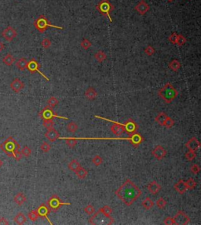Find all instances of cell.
I'll use <instances>...</instances> for the list:
<instances>
[{
  "mask_svg": "<svg viewBox=\"0 0 201 225\" xmlns=\"http://www.w3.org/2000/svg\"><path fill=\"white\" fill-rule=\"evenodd\" d=\"M167 1H168V2H173L174 0H167Z\"/></svg>",
  "mask_w": 201,
  "mask_h": 225,
  "instance_id": "obj_58",
  "label": "cell"
},
{
  "mask_svg": "<svg viewBox=\"0 0 201 225\" xmlns=\"http://www.w3.org/2000/svg\"><path fill=\"white\" fill-rule=\"evenodd\" d=\"M27 64H28V61L26 60V58L22 57V58H20L19 60L16 62V66L17 67V68H18L20 71H24L25 68H26Z\"/></svg>",
  "mask_w": 201,
  "mask_h": 225,
  "instance_id": "obj_26",
  "label": "cell"
},
{
  "mask_svg": "<svg viewBox=\"0 0 201 225\" xmlns=\"http://www.w3.org/2000/svg\"><path fill=\"white\" fill-rule=\"evenodd\" d=\"M174 124H175V122H174V120H173L171 118H170V117H168V116H167V118L166 119L165 122H164V123H163V126H164L165 127H167V128L170 129V128H171L173 126H174Z\"/></svg>",
  "mask_w": 201,
  "mask_h": 225,
  "instance_id": "obj_43",
  "label": "cell"
},
{
  "mask_svg": "<svg viewBox=\"0 0 201 225\" xmlns=\"http://www.w3.org/2000/svg\"><path fill=\"white\" fill-rule=\"evenodd\" d=\"M96 9L98 10V12L101 15L108 17L109 21L112 22L111 12L114 10V6L108 0H101L100 2L96 5Z\"/></svg>",
  "mask_w": 201,
  "mask_h": 225,
  "instance_id": "obj_6",
  "label": "cell"
},
{
  "mask_svg": "<svg viewBox=\"0 0 201 225\" xmlns=\"http://www.w3.org/2000/svg\"><path fill=\"white\" fill-rule=\"evenodd\" d=\"M45 136L46 138L48 139V140H49L50 142H53L55 141L57 139H59L60 134H59V133L53 127V128L48 129L47 131L45 133Z\"/></svg>",
  "mask_w": 201,
  "mask_h": 225,
  "instance_id": "obj_19",
  "label": "cell"
},
{
  "mask_svg": "<svg viewBox=\"0 0 201 225\" xmlns=\"http://www.w3.org/2000/svg\"><path fill=\"white\" fill-rule=\"evenodd\" d=\"M4 49V45H3V44L2 43V42H0V52L2 51V49Z\"/></svg>",
  "mask_w": 201,
  "mask_h": 225,
  "instance_id": "obj_56",
  "label": "cell"
},
{
  "mask_svg": "<svg viewBox=\"0 0 201 225\" xmlns=\"http://www.w3.org/2000/svg\"><path fill=\"white\" fill-rule=\"evenodd\" d=\"M120 125L123 126V129H124V131L127 133V134L131 136L133 133L137 132L138 130V126L134 121L133 119H129L127 120L126 123H120Z\"/></svg>",
  "mask_w": 201,
  "mask_h": 225,
  "instance_id": "obj_10",
  "label": "cell"
},
{
  "mask_svg": "<svg viewBox=\"0 0 201 225\" xmlns=\"http://www.w3.org/2000/svg\"><path fill=\"white\" fill-rule=\"evenodd\" d=\"M39 116L41 119L43 120H47V119H53V118H60V119H65V120H68V118L67 117H63V116H57L55 112H53V108L49 106H46L42 111H40L39 112Z\"/></svg>",
  "mask_w": 201,
  "mask_h": 225,
  "instance_id": "obj_8",
  "label": "cell"
},
{
  "mask_svg": "<svg viewBox=\"0 0 201 225\" xmlns=\"http://www.w3.org/2000/svg\"><path fill=\"white\" fill-rule=\"evenodd\" d=\"M65 142H66V144L68 145V147L69 148H74L75 146L77 144V140L74 137H69V138H65Z\"/></svg>",
  "mask_w": 201,
  "mask_h": 225,
  "instance_id": "obj_33",
  "label": "cell"
},
{
  "mask_svg": "<svg viewBox=\"0 0 201 225\" xmlns=\"http://www.w3.org/2000/svg\"><path fill=\"white\" fill-rule=\"evenodd\" d=\"M50 145L48 144L47 142H43L42 144L40 145V149L43 152H48L50 150Z\"/></svg>",
  "mask_w": 201,
  "mask_h": 225,
  "instance_id": "obj_46",
  "label": "cell"
},
{
  "mask_svg": "<svg viewBox=\"0 0 201 225\" xmlns=\"http://www.w3.org/2000/svg\"><path fill=\"white\" fill-rule=\"evenodd\" d=\"M156 205L157 206L158 208L163 209L164 208L166 205H167V202H166L165 199H163V198H159V199H157V201L156 202Z\"/></svg>",
  "mask_w": 201,
  "mask_h": 225,
  "instance_id": "obj_42",
  "label": "cell"
},
{
  "mask_svg": "<svg viewBox=\"0 0 201 225\" xmlns=\"http://www.w3.org/2000/svg\"><path fill=\"white\" fill-rule=\"evenodd\" d=\"M89 222L91 224H112L114 222V219L111 216H106L101 211H97L89 219Z\"/></svg>",
  "mask_w": 201,
  "mask_h": 225,
  "instance_id": "obj_5",
  "label": "cell"
},
{
  "mask_svg": "<svg viewBox=\"0 0 201 225\" xmlns=\"http://www.w3.org/2000/svg\"><path fill=\"white\" fill-rule=\"evenodd\" d=\"M168 67L169 68H171V70L174 71V72H178L181 68V63L176 59H174L169 63Z\"/></svg>",
  "mask_w": 201,
  "mask_h": 225,
  "instance_id": "obj_25",
  "label": "cell"
},
{
  "mask_svg": "<svg viewBox=\"0 0 201 225\" xmlns=\"http://www.w3.org/2000/svg\"><path fill=\"white\" fill-rule=\"evenodd\" d=\"M53 119H47V120H43V125L44 127L47 129H50L53 128Z\"/></svg>",
  "mask_w": 201,
  "mask_h": 225,
  "instance_id": "obj_45",
  "label": "cell"
},
{
  "mask_svg": "<svg viewBox=\"0 0 201 225\" xmlns=\"http://www.w3.org/2000/svg\"><path fill=\"white\" fill-rule=\"evenodd\" d=\"M167 118V116L165 112H159L157 115V116L155 118V121L159 123L160 126H163V123H164Z\"/></svg>",
  "mask_w": 201,
  "mask_h": 225,
  "instance_id": "obj_29",
  "label": "cell"
},
{
  "mask_svg": "<svg viewBox=\"0 0 201 225\" xmlns=\"http://www.w3.org/2000/svg\"><path fill=\"white\" fill-rule=\"evenodd\" d=\"M115 195L124 204L130 206L135 203L141 195V191L134 182L130 179H127L125 182L115 191Z\"/></svg>",
  "mask_w": 201,
  "mask_h": 225,
  "instance_id": "obj_1",
  "label": "cell"
},
{
  "mask_svg": "<svg viewBox=\"0 0 201 225\" xmlns=\"http://www.w3.org/2000/svg\"><path fill=\"white\" fill-rule=\"evenodd\" d=\"M163 223L167 225H172V224H175V220H174V218L173 217H166L165 219H164Z\"/></svg>",
  "mask_w": 201,
  "mask_h": 225,
  "instance_id": "obj_54",
  "label": "cell"
},
{
  "mask_svg": "<svg viewBox=\"0 0 201 225\" xmlns=\"http://www.w3.org/2000/svg\"><path fill=\"white\" fill-rule=\"evenodd\" d=\"M14 222H15L17 224H24L25 222L27 221V218L25 216V214L23 213L20 212L17 214V215L14 217Z\"/></svg>",
  "mask_w": 201,
  "mask_h": 225,
  "instance_id": "obj_24",
  "label": "cell"
},
{
  "mask_svg": "<svg viewBox=\"0 0 201 225\" xmlns=\"http://www.w3.org/2000/svg\"><path fill=\"white\" fill-rule=\"evenodd\" d=\"M24 87H25V84L21 81L20 79L18 78H16L13 81L11 82V83H10V88H11L13 92H15V93H19L24 89Z\"/></svg>",
  "mask_w": 201,
  "mask_h": 225,
  "instance_id": "obj_15",
  "label": "cell"
},
{
  "mask_svg": "<svg viewBox=\"0 0 201 225\" xmlns=\"http://www.w3.org/2000/svg\"><path fill=\"white\" fill-rule=\"evenodd\" d=\"M186 42V39L185 38L184 35H178L177 36V40H176V44L179 46L181 45H183Z\"/></svg>",
  "mask_w": 201,
  "mask_h": 225,
  "instance_id": "obj_38",
  "label": "cell"
},
{
  "mask_svg": "<svg viewBox=\"0 0 201 225\" xmlns=\"http://www.w3.org/2000/svg\"><path fill=\"white\" fill-rule=\"evenodd\" d=\"M9 224V222H8L7 220L5 217H1L0 218V225H7Z\"/></svg>",
  "mask_w": 201,
  "mask_h": 225,
  "instance_id": "obj_55",
  "label": "cell"
},
{
  "mask_svg": "<svg viewBox=\"0 0 201 225\" xmlns=\"http://www.w3.org/2000/svg\"><path fill=\"white\" fill-rule=\"evenodd\" d=\"M175 189L176 190L179 194H183V193L186 192L187 191V187H186V182L183 180H179V181L177 182L174 185Z\"/></svg>",
  "mask_w": 201,
  "mask_h": 225,
  "instance_id": "obj_21",
  "label": "cell"
},
{
  "mask_svg": "<svg viewBox=\"0 0 201 225\" xmlns=\"http://www.w3.org/2000/svg\"><path fill=\"white\" fill-rule=\"evenodd\" d=\"M186 159H187L188 161H192V160H193L194 159L196 158V153L194 152V151H189L188 152H186Z\"/></svg>",
  "mask_w": 201,
  "mask_h": 225,
  "instance_id": "obj_49",
  "label": "cell"
},
{
  "mask_svg": "<svg viewBox=\"0 0 201 225\" xmlns=\"http://www.w3.org/2000/svg\"><path fill=\"white\" fill-rule=\"evenodd\" d=\"M57 104H58V100H57L56 97H54V96H51V97L47 100V105L49 107H51V108L56 106Z\"/></svg>",
  "mask_w": 201,
  "mask_h": 225,
  "instance_id": "obj_39",
  "label": "cell"
},
{
  "mask_svg": "<svg viewBox=\"0 0 201 225\" xmlns=\"http://www.w3.org/2000/svg\"><path fill=\"white\" fill-rule=\"evenodd\" d=\"M41 45H42L44 49H48V48L51 45V41L47 38H45L43 39V41L41 42Z\"/></svg>",
  "mask_w": 201,
  "mask_h": 225,
  "instance_id": "obj_48",
  "label": "cell"
},
{
  "mask_svg": "<svg viewBox=\"0 0 201 225\" xmlns=\"http://www.w3.org/2000/svg\"><path fill=\"white\" fill-rule=\"evenodd\" d=\"M99 211H101V213H103L104 214H105L106 216H111L112 213V210L109 206H104L101 208L99 209Z\"/></svg>",
  "mask_w": 201,
  "mask_h": 225,
  "instance_id": "obj_35",
  "label": "cell"
},
{
  "mask_svg": "<svg viewBox=\"0 0 201 225\" xmlns=\"http://www.w3.org/2000/svg\"><path fill=\"white\" fill-rule=\"evenodd\" d=\"M33 25H34V27L36 28V30L39 31L40 33H43L48 28H54V29H61V30H63V29H64L63 27L51 25V24L49 22L47 18H46V17H45V15H43V14H41L40 16H39L38 18H36L34 21Z\"/></svg>",
  "mask_w": 201,
  "mask_h": 225,
  "instance_id": "obj_4",
  "label": "cell"
},
{
  "mask_svg": "<svg viewBox=\"0 0 201 225\" xmlns=\"http://www.w3.org/2000/svg\"><path fill=\"white\" fill-rule=\"evenodd\" d=\"M190 170L193 174H196L200 171V167L197 164H193L192 165L191 167H190Z\"/></svg>",
  "mask_w": 201,
  "mask_h": 225,
  "instance_id": "obj_51",
  "label": "cell"
},
{
  "mask_svg": "<svg viewBox=\"0 0 201 225\" xmlns=\"http://www.w3.org/2000/svg\"><path fill=\"white\" fill-rule=\"evenodd\" d=\"M85 96L88 100H94L97 96V93L96 92L93 87H89L87 89L85 92Z\"/></svg>",
  "mask_w": 201,
  "mask_h": 225,
  "instance_id": "obj_23",
  "label": "cell"
},
{
  "mask_svg": "<svg viewBox=\"0 0 201 225\" xmlns=\"http://www.w3.org/2000/svg\"><path fill=\"white\" fill-rule=\"evenodd\" d=\"M106 54L102 51V50H99L94 54V58L97 60L98 62H103V61L106 59Z\"/></svg>",
  "mask_w": 201,
  "mask_h": 225,
  "instance_id": "obj_32",
  "label": "cell"
},
{
  "mask_svg": "<svg viewBox=\"0 0 201 225\" xmlns=\"http://www.w3.org/2000/svg\"><path fill=\"white\" fill-rule=\"evenodd\" d=\"M145 53L148 56H152L154 53H155V49L152 47V45H148L147 47L145 49Z\"/></svg>",
  "mask_w": 201,
  "mask_h": 225,
  "instance_id": "obj_50",
  "label": "cell"
},
{
  "mask_svg": "<svg viewBox=\"0 0 201 225\" xmlns=\"http://www.w3.org/2000/svg\"><path fill=\"white\" fill-rule=\"evenodd\" d=\"M84 212L87 214H88V215H92L95 213V210L92 205H88L84 208Z\"/></svg>",
  "mask_w": 201,
  "mask_h": 225,
  "instance_id": "obj_47",
  "label": "cell"
},
{
  "mask_svg": "<svg viewBox=\"0 0 201 225\" xmlns=\"http://www.w3.org/2000/svg\"><path fill=\"white\" fill-rule=\"evenodd\" d=\"M36 211L38 213L39 217L43 218H46V219L49 221V223H50V224H53V223L50 221V220L48 217V215L49 214V212H50V211H49V208H48V206H46V205L44 204V203L41 204L39 206L38 208L36 209Z\"/></svg>",
  "mask_w": 201,
  "mask_h": 225,
  "instance_id": "obj_13",
  "label": "cell"
},
{
  "mask_svg": "<svg viewBox=\"0 0 201 225\" xmlns=\"http://www.w3.org/2000/svg\"><path fill=\"white\" fill-rule=\"evenodd\" d=\"M27 198L23 193L21 192H18L17 194H16L13 197V201H14V203H16L18 206H22L24 203L26 202Z\"/></svg>",
  "mask_w": 201,
  "mask_h": 225,
  "instance_id": "obj_22",
  "label": "cell"
},
{
  "mask_svg": "<svg viewBox=\"0 0 201 225\" xmlns=\"http://www.w3.org/2000/svg\"><path fill=\"white\" fill-rule=\"evenodd\" d=\"M91 45H92V43H91L90 41H89L87 39H83L82 40L81 46H82V48H83L84 49H89Z\"/></svg>",
  "mask_w": 201,
  "mask_h": 225,
  "instance_id": "obj_41",
  "label": "cell"
},
{
  "mask_svg": "<svg viewBox=\"0 0 201 225\" xmlns=\"http://www.w3.org/2000/svg\"><path fill=\"white\" fill-rule=\"evenodd\" d=\"M174 220H175V224L178 225H186L189 222L190 218L189 217V216L185 212H183L182 210H179L178 211L175 216L174 217Z\"/></svg>",
  "mask_w": 201,
  "mask_h": 225,
  "instance_id": "obj_11",
  "label": "cell"
},
{
  "mask_svg": "<svg viewBox=\"0 0 201 225\" xmlns=\"http://www.w3.org/2000/svg\"><path fill=\"white\" fill-rule=\"evenodd\" d=\"M0 148L8 156L13 157V153L16 151L20 149V144L17 143V140L13 138V137L9 136L8 138H6V140H5V141L3 143L0 144Z\"/></svg>",
  "mask_w": 201,
  "mask_h": 225,
  "instance_id": "obj_3",
  "label": "cell"
},
{
  "mask_svg": "<svg viewBox=\"0 0 201 225\" xmlns=\"http://www.w3.org/2000/svg\"><path fill=\"white\" fill-rule=\"evenodd\" d=\"M17 35V31L11 26L6 27V29L2 32V36L7 42H11Z\"/></svg>",
  "mask_w": 201,
  "mask_h": 225,
  "instance_id": "obj_12",
  "label": "cell"
},
{
  "mask_svg": "<svg viewBox=\"0 0 201 225\" xmlns=\"http://www.w3.org/2000/svg\"><path fill=\"white\" fill-rule=\"evenodd\" d=\"M186 147L188 148L189 151L195 152L196 151H197L200 148V143L196 137H192L186 144Z\"/></svg>",
  "mask_w": 201,
  "mask_h": 225,
  "instance_id": "obj_16",
  "label": "cell"
},
{
  "mask_svg": "<svg viewBox=\"0 0 201 225\" xmlns=\"http://www.w3.org/2000/svg\"><path fill=\"white\" fill-rule=\"evenodd\" d=\"M21 152L22 154V155H24L25 157H29L31 154H32V149L30 148H29L28 146H25L21 151Z\"/></svg>",
  "mask_w": 201,
  "mask_h": 225,
  "instance_id": "obj_40",
  "label": "cell"
},
{
  "mask_svg": "<svg viewBox=\"0 0 201 225\" xmlns=\"http://www.w3.org/2000/svg\"><path fill=\"white\" fill-rule=\"evenodd\" d=\"M186 187H187V189H193L195 188V187L196 186V182L192 179V178H189L187 180V181L186 182Z\"/></svg>",
  "mask_w": 201,
  "mask_h": 225,
  "instance_id": "obj_36",
  "label": "cell"
},
{
  "mask_svg": "<svg viewBox=\"0 0 201 225\" xmlns=\"http://www.w3.org/2000/svg\"><path fill=\"white\" fill-rule=\"evenodd\" d=\"M179 93L176 90L175 87L173 86L172 84L167 82L164 85V86L160 88L158 90V95L163 100V101L167 104H170L172 102V100L176 98Z\"/></svg>",
  "mask_w": 201,
  "mask_h": 225,
  "instance_id": "obj_2",
  "label": "cell"
},
{
  "mask_svg": "<svg viewBox=\"0 0 201 225\" xmlns=\"http://www.w3.org/2000/svg\"><path fill=\"white\" fill-rule=\"evenodd\" d=\"M67 129L71 133H75L78 129V126L74 122H71L67 124Z\"/></svg>",
  "mask_w": 201,
  "mask_h": 225,
  "instance_id": "obj_34",
  "label": "cell"
},
{
  "mask_svg": "<svg viewBox=\"0 0 201 225\" xmlns=\"http://www.w3.org/2000/svg\"><path fill=\"white\" fill-rule=\"evenodd\" d=\"M147 188H148V191H149L151 194L152 195H156L160 191L161 189V186L159 185V183L156 181H152L151 183H149L147 186Z\"/></svg>",
  "mask_w": 201,
  "mask_h": 225,
  "instance_id": "obj_20",
  "label": "cell"
},
{
  "mask_svg": "<svg viewBox=\"0 0 201 225\" xmlns=\"http://www.w3.org/2000/svg\"><path fill=\"white\" fill-rule=\"evenodd\" d=\"M75 173H76V176H78L80 179H84L86 176H87V173H88L87 171L85 169L83 168L82 166H80V168H79Z\"/></svg>",
  "mask_w": 201,
  "mask_h": 225,
  "instance_id": "obj_31",
  "label": "cell"
},
{
  "mask_svg": "<svg viewBox=\"0 0 201 225\" xmlns=\"http://www.w3.org/2000/svg\"><path fill=\"white\" fill-rule=\"evenodd\" d=\"M135 10L141 15H144L145 13H146L149 10V6L147 4V2H145V0H141L140 2L135 6Z\"/></svg>",
  "mask_w": 201,
  "mask_h": 225,
  "instance_id": "obj_17",
  "label": "cell"
},
{
  "mask_svg": "<svg viewBox=\"0 0 201 225\" xmlns=\"http://www.w3.org/2000/svg\"><path fill=\"white\" fill-rule=\"evenodd\" d=\"M80 166H80V163H79L76 159H72L70 163H69V164H68V168H69V170H71L73 171V172H76Z\"/></svg>",
  "mask_w": 201,
  "mask_h": 225,
  "instance_id": "obj_30",
  "label": "cell"
},
{
  "mask_svg": "<svg viewBox=\"0 0 201 225\" xmlns=\"http://www.w3.org/2000/svg\"><path fill=\"white\" fill-rule=\"evenodd\" d=\"M2 62L6 64V65H7V66H11L12 64L15 62V58H14L10 53H7V54L2 58Z\"/></svg>",
  "mask_w": 201,
  "mask_h": 225,
  "instance_id": "obj_27",
  "label": "cell"
},
{
  "mask_svg": "<svg viewBox=\"0 0 201 225\" xmlns=\"http://www.w3.org/2000/svg\"><path fill=\"white\" fill-rule=\"evenodd\" d=\"M2 165H3V163H2V161L0 159V168L2 166Z\"/></svg>",
  "mask_w": 201,
  "mask_h": 225,
  "instance_id": "obj_57",
  "label": "cell"
},
{
  "mask_svg": "<svg viewBox=\"0 0 201 225\" xmlns=\"http://www.w3.org/2000/svg\"><path fill=\"white\" fill-rule=\"evenodd\" d=\"M143 137L142 136L138 133H135L132 135H131L129 137V141L132 145L135 147V148H137V147H138L139 144H141L143 142Z\"/></svg>",
  "mask_w": 201,
  "mask_h": 225,
  "instance_id": "obj_18",
  "label": "cell"
},
{
  "mask_svg": "<svg viewBox=\"0 0 201 225\" xmlns=\"http://www.w3.org/2000/svg\"><path fill=\"white\" fill-rule=\"evenodd\" d=\"M141 205H142L143 208H144L145 210H148L152 208V207H153L154 203H153V201L150 199V198L147 197V198H145V199L142 201Z\"/></svg>",
  "mask_w": 201,
  "mask_h": 225,
  "instance_id": "obj_28",
  "label": "cell"
},
{
  "mask_svg": "<svg viewBox=\"0 0 201 225\" xmlns=\"http://www.w3.org/2000/svg\"><path fill=\"white\" fill-rule=\"evenodd\" d=\"M92 163L94 164V166H100V165L102 163V159H101V157L100 155H95L94 157L93 158V159H92Z\"/></svg>",
  "mask_w": 201,
  "mask_h": 225,
  "instance_id": "obj_44",
  "label": "cell"
},
{
  "mask_svg": "<svg viewBox=\"0 0 201 225\" xmlns=\"http://www.w3.org/2000/svg\"><path fill=\"white\" fill-rule=\"evenodd\" d=\"M13 158L14 159H16V160H17V161L21 160V158H22V154H21V151H19V150H17V151H16L15 152L13 153Z\"/></svg>",
  "mask_w": 201,
  "mask_h": 225,
  "instance_id": "obj_53",
  "label": "cell"
},
{
  "mask_svg": "<svg viewBox=\"0 0 201 225\" xmlns=\"http://www.w3.org/2000/svg\"><path fill=\"white\" fill-rule=\"evenodd\" d=\"M26 68L29 70V72H31L32 74H33V73H36V72H38V73H39L41 76H43V78H45L47 80V81H49V79L48 77H46V76H45V75L41 71L39 70V68H40V64H39L38 61H36V59L35 58H32L29 61H28V64H27V67Z\"/></svg>",
  "mask_w": 201,
  "mask_h": 225,
  "instance_id": "obj_9",
  "label": "cell"
},
{
  "mask_svg": "<svg viewBox=\"0 0 201 225\" xmlns=\"http://www.w3.org/2000/svg\"><path fill=\"white\" fill-rule=\"evenodd\" d=\"M28 217H29V220H31L32 221H36V220L38 219V217H39L38 213H37L36 210H32V211H30V212L29 213Z\"/></svg>",
  "mask_w": 201,
  "mask_h": 225,
  "instance_id": "obj_37",
  "label": "cell"
},
{
  "mask_svg": "<svg viewBox=\"0 0 201 225\" xmlns=\"http://www.w3.org/2000/svg\"><path fill=\"white\" fill-rule=\"evenodd\" d=\"M152 155L156 158L157 160H161L162 159L165 157L167 155V151L160 145H157L155 147L152 151Z\"/></svg>",
  "mask_w": 201,
  "mask_h": 225,
  "instance_id": "obj_14",
  "label": "cell"
},
{
  "mask_svg": "<svg viewBox=\"0 0 201 225\" xmlns=\"http://www.w3.org/2000/svg\"><path fill=\"white\" fill-rule=\"evenodd\" d=\"M177 36H178V34H177L176 32H173L172 34L171 35L169 36L168 40L170 42H171L172 44H176V40H177Z\"/></svg>",
  "mask_w": 201,
  "mask_h": 225,
  "instance_id": "obj_52",
  "label": "cell"
},
{
  "mask_svg": "<svg viewBox=\"0 0 201 225\" xmlns=\"http://www.w3.org/2000/svg\"><path fill=\"white\" fill-rule=\"evenodd\" d=\"M67 205V206H70V203H64L57 195H53L50 197V199H48L46 202V206H48L49 211L52 212H57L59 209L61 208V206Z\"/></svg>",
  "mask_w": 201,
  "mask_h": 225,
  "instance_id": "obj_7",
  "label": "cell"
}]
</instances>
